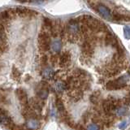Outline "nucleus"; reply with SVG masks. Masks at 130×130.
Wrapping results in <instances>:
<instances>
[{"mask_svg":"<svg viewBox=\"0 0 130 130\" xmlns=\"http://www.w3.org/2000/svg\"><path fill=\"white\" fill-rule=\"evenodd\" d=\"M22 115L25 119H28V120H29V119L34 120L38 118V115H37L36 111H34V110L31 108L30 107H28V105L23 107Z\"/></svg>","mask_w":130,"mask_h":130,"instance_id":"obj_5","label":"nucleus"},{"mask_svg":"<svg viewBox=\"0 0 130 130\" xmlns=\"http://www.w3.org/2000/svg\"><path fill=\"white\" fill-rule=\"evenodd\" d=\"M56 107H57V108H58V111L59 112L65 110L63 102H62V100H61L60 99H57V100H56Z\"/></svg>","mask_w":130,"mask_h":130,"instance_id":"obj_12","label":"nucleus"},{"mask_svg":"<svg viewBox=\"0 0 130 130\" xmlns=\"http://www.w3.org/2000/svg\"><path fill=\"white\" fill-rule=\"evenodd\" d=\"M41 64L43 65V66H46L47 64V57L46 56H42L41 58Z\"/></svg>","mask_w":130,"mask_h":130,"instance_id":"obj_14","label":"nucleus"},{"mask_svg":"<svg viewBox=\"0 0 130 130\" xmlns=\"http://www.w3.org/2000/svg\"><path fill=\"white\" fill-rule=\"evenodd\" d=\"M6 113H7L6 111H4V110L2 109V108H0V116H3V115H4V114H6Z\"/></svg>","mask_w":130,"mask_h":130,"instance_id":"obj_15","label":"nucleus"},{"mask_svg":"<svg viewBox=\"0 0 130 130\" xmlns=\"http://www.w3.org/2000/svg\"><path fill=\"white\" fill-rule=\"evenodd\" d=\"M16 97H17L18 100L20 101V104H21L23 107H25L28 105V94L26 91L24 90L22 88H19L16 89Z\"/></svg>","mask_w":130,"mask_h":130,"instance_id":"obj_3","label":"nucleus"},{"mask_svg":"<svg viewBox=\"0 0 130 130\" xmlns=\"http://www.w3.org/2000/svg\"><path fill=\"white\" fill-rule=\"evenodd\" d=\"M16 14H18L20 16H28L29 15L30 13H32V11L26 9V8H23V7H18L15 9Z\"/></svg>","mask_w":130,"mask_h":130,"instance_id":"obj_10","label":"nucleus"},{"mask_svg":"<svg viewBox=\"0 0 130 130\" xmlns=\"http://www.w3.org/2000/svg\"><path fill=\"white\" fill-rule=\"evenodd\" d=\"M39 49L43 52H46L51 48V37L50 34L45 30H42L38 36Z\"/></svg>","mask_w":130,"mask_h":130,"instance_id":"obj_1","label":"nucleus"},{"mask_svg":"<svg viewBox=\"0 0 130 130\" xmlns=\"http://www.w3.org/2000/svg\"><path fill=\"white\" fill-rule=\"evenodd\" d=\"M11 19V16L8 11H3L0 12V24L4 25L7 24Z\"/></svg>","mask_w":130,"mask_h":130,"instance_id":"obj_9","label":"nucleus"},{"mask_svg":"<svg viewBox=\"0 0 130 130\" xmlns=\"http://www.w3.org/2000/svg\"><path fill=\"white\" fill-rule=\"evenodd\" d=\"M7 37L4 27L3 24H0V54H2L7 49Z\"/></svg>","mask_w":130,"mask_h":130,"instance_id":"obj_4","label":"nucleus"},{"mask_svg":"<svg viewBox=\"0 0 130 130\" xmlns=\"http://www.w3.org/2000/svg\"><path fill=\"white\" fill-rule=\"evenodd\" d=\"M70 62H71V55L69 52L66 51V52H63V54L59 56L58 64L61 68H65L68 66Z\"/></svg>","mask_w":130,"mask_h":130,"instance_id":"obj_6","label":"nucleus"},{"mask_svg":"<svg viewBox=\"0 0 130 130\" xmlns=\"http://www.w3.org/2000/svg\"><path fill=\"white\" fill-rule=\"evenodd\" d=\"M12 76H13L14 80H17V81L20 80V76H21V73H20L18 69L15 67L12 68Z\"/></svg>","mask_w":130,"mask_h":130,"instance_id":"obj_11","label":"nucleus"},{"mask_svg":"<svg viewBox=\"0 0 130 130\" xmlns=\"http://www.w3.org/2000/svg\"><path fill=\"white\" fill-rule=\"evenodd\" d=\"M59 57L57 55H54L51 56V63L54 66H55L56 64L59 63Z\"/></svg>","mask_w":130,"mask_h":130,"instance_id":"obj_13","label":"nucleus"},{"mask_svg":"<svg viewBox=\"0 0 130 130\" xmlns=\"http://www.w3.org/2000/svg\"><path fill=\"white\" fill-rule=\"evenodd\" d=\"M124 77H120V78L110 80L109 82L107 83L106 85V88L109 90H114V89H120L126 86L125 80L124 79Z\"/></svg>","mask_w":130,"mask_h":130,"instance_id":"obj_2","label":"nucleus"},{"mask_svg":"<svg viewBox=\"0 0 130 130\" xmlns=\"http://www.w3.org/2000/svg\"><path fill=\"white\" fill-rule=\"evenodd\" d=\"M87 1H89H89H90V0H87Z\"/></svg>","mask_w":130,"mask_h":130,"instance_id":"obj_16","label":"nucleus"},{"mask_svg":"<svg viewBox=\"0 0 130 130\" xmlns=\"http://www.w3.org/2000/svg\"><path fill=\"white\" fill-rule=\"evenodd\" d=\"M105 43H106V45H107V46L111 45V46H112L113 47H116L118 45H119L117 39L111 34H110V32L107 34L105 37Z\"/></svg>","mask_w":130,"mask_h":130,"instance_id":"obj_7","label":"nucleus"},{"mask_svg":"<svg viewBox=\"0 0 130 130\" xmlns=\"http://www.w3.org/2000/svg\"><path fill=\"white\" fill-rule=\"evenodd\" d=\"M30 105H31L30 107L34 109V111H42V105L41 103V100H39L38 98H32L30 99Z\"/></svg>","mask_w":130,"mask_h":130,"instance_id":"obj_8","label":"nucleus"}]
</instances>
